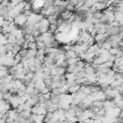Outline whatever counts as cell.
Instances as JSON below:
<instances>
[{
	"mask_svg": "<svg viewBox=\"0 0 123 123\" xmlns=\"http://www.w3.org/2000/svg\"><path fill=\"white\" fill-rule=\"evenodd\" d=\"M37 50H31V49H28V51H27V57H26V59L36 58V56H37Z\"/></svg>",
	"mask_w": 123,
	"mask_h": 123,
	"instance_id": "4",
	"label": "cell"
},
{
	"mask_svg": "<svg viewBox=\"0 0 123 123\" xmlns=\"http://www.w3.org/2000/svg\"><path fill=\"white\" fill-rule=\"evenodd\" d=\"M9 104H10L12 108L16 109V108L21 104V103H20V97L17 96V95H12V96L11 97V99L9 100Z\"/></svg>",
	"mask_w": 123,
	"mask_h": 123,
	"instance_id": "2",
	"label": "cell"
},
{
	"mask_svg": "<svg viewBox=\"0 0 123 123\" xmlns=\"http://www.w3.org/2000/svg\"><path fill=\"white\" fill-rule=\"evenodd\" d=\"M21 50V46H19V45H17V44H14V45H12V54L15 56V55H17L18 53H19V51Z\"/></svg>",
	"mask_w": 123,
	"mask_h": 123,
	"instance_id": "7",
	"label": "cell"
},
{
	"mask_svg": "<svg viewBox=\"0 0 123 123\" xmlns=\"http://www.w3.org/2000/svg\"><path fill=\"white\" fill-rule=\"evenodd\" d=\"M27 51H28V49H27V50H25V49H21V50L19 51L18 55H19L22 59H25V58L27 57Z\"/></svg>",
	"mask_w": 123,
	"mask_h": 123,
	"instance_id": "10",
	"label": "cell"
},
{
	"mask_svg": "<svg viewBox=\"0 0 123 123\" xmlns=\"http://www.w3.org/2000/svg\"><path fill=\"white\" fill-rule=\"evenodd\" d=\"M64 56H65V60H69V59L77 57V55H76V53L74 51H67V52H65Z\"/></svg>",
	"mask_w": 123,
	"mask_h": 123,
	"instance_id": "5",
	"label": "cell"
},
{
	"mask_svg": "<svg viewBox=\"0 0 123 123\" xmlns=\"http://www.w3.org/2000/svg\"><path fill=\"white\" fill-rule=\"evenodd\" d=\"M31 9H32L31 3H26L25 6H24V12H25V11H31Z\"/></svg>",
	"mask_w": 123,
	"mask_h": 123,
	"instance_id": "12",
	"label": "cell"
},
{
	"mask_svg": "<svg viewBox=\"0 0 123 123\" xmlns=\"http://www.w3.org/2000/svg\"><path fill=\"white\" fill-rule=\"evenodd\" d=\"M13 22L15 25L19 26V27H24V25L27 22V16H25L23 13H20L19 15H17L16 17H14Z\"/></svg>",
	"mask_w": 123,
	"mask_h": 123,
	"instance_id": "1",
	"label": "cell"
},
{
	"mask_svg": "<svg viewBox=\"0 0 123 123\" xmlns=\"http://www.w3.org/2000/svg\"><path fill=\"white\" fill-rule=\"evenodd\" d=\"M80 86L79 85H76V86H70L67 90V93H71V94H75L77 93L79 90H80Z\"/></svg>",
	"mask_w": 123,
	"mask_h": 123,
	"instance_id": "3",
	"label": "cell"
},
{
	"mask_svg": "<svg viewBox=\"0 0 123 123\" xmlns=\"http://www.w3.org/2000/svg\"><path fill=\"white\" fill-rule=\"evenodd\" d=\"M79 61H80V59H79L78 57H76V58H72V59H69V60H66L68 65H75Z\"/></svg>",
	"mask_w": 123,
	"mask_h": 123,
	"instance_id": "6",
	"label": "cell"
},
{
	"mask_svg": "<svg viewBox=\"0 0 123 123\" xmlns=\"http://www.w3.org/2000/svg\"><path fill=\"white\" fill-rule=\"evenodd\" d=\"M86 43L88 44V46H92L93 44H95V40H94V37H90L88 38V40L86 41Z\"/></svg>",
	"mask_w": 123,
	"mask_h": 123,
	"instance_id": "11",
	"label": "cell"
},
{
	"mask_svg": "<svg viewBox=\"0 0 123 123\" xmlns=\"http://www.w3.org/2000/svg\"><path fill=\"white\" fill-rule=\"evenodd\" d=\"M119 118H123V110H121V111H120V114H119V116H118Z\"/></svg>",
	"mask_w": 123,
	"mask_h": 123,
	"instance_id": "13",
	"label": "cell"
},
{
	"mask_svg": "<svg viewBox=\"0 0 123 123\" xmlns=\"http://www.w3.org/2000/svg\"><path fill=\"white\" fill-rule=\"evenodd\" d=\"M37 43V49H44L45 48V43L43 41H36Z\"/></svg>",
	"mask_w": 123,
	"mask_h": 123,
	"instance_id": "9",
	"label": "cell"
},
{
	"mask_svg": "<svg viewBox=\"0 0 123 123\" xmlns=\"http://www.w3.org/2000/svg\"><path fill=\"white\" fill-rule=\"evenodd\" d=\"M12 96V94L11 93V92H5V93H3V100H5L6 102H9V100L11 99V97Z\"/></svg>",
	"mask_w": 123,
	"mask_h": 123,
	"instance_id": "8",
	"label": "cell"
}]
</instances>
